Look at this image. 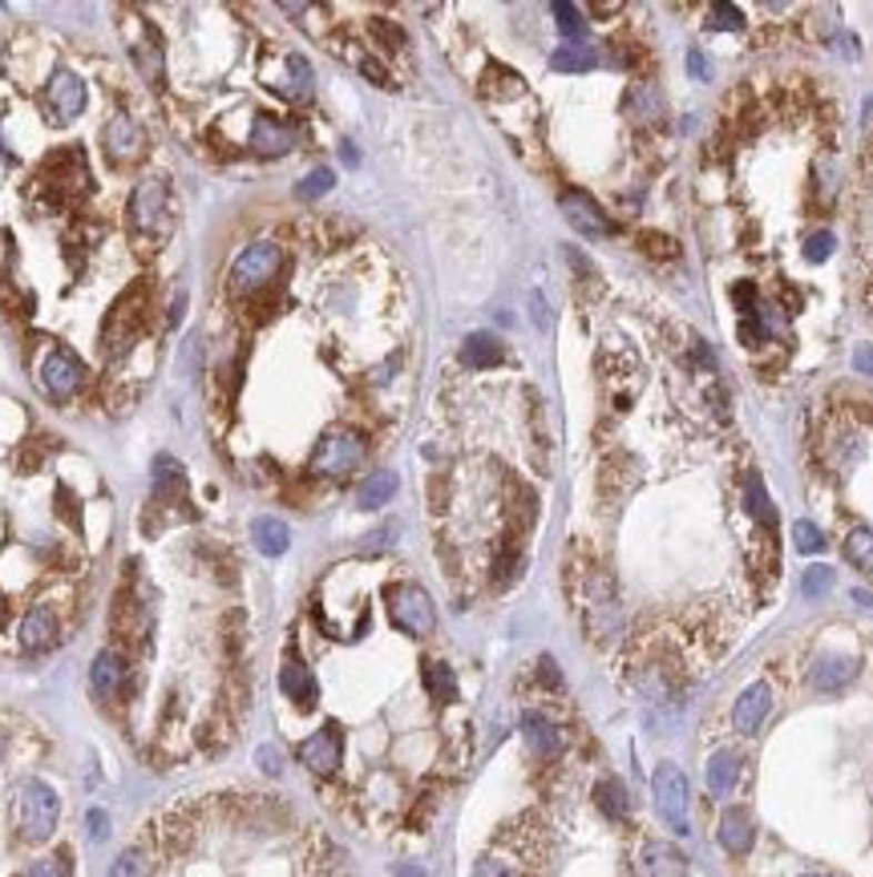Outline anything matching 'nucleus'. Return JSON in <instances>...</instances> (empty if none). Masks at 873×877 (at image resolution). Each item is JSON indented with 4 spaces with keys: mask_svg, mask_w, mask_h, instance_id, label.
Segmentation results:
<instances>
[{
    "mask_svg": "<svg viewBox=\"0 0 873 877\" xmlns=\"http://www.w3.org/2000/svg\"><path fill=\"white\" fill-rule=\"evenodd\" d=\"M12 817H17V834L24 841H49L57 821H61V800L46 780H24L17 789V800H12Z\"/></svg>",
    "mask_w": 873,
    "mask_h": 877,
    "instance_id": "obj_1",
    "label": "nucleus"
},
{
    "mask_svg": "<svg viewBox=\"0 0 873 877\" xmlns=\"http://www.w3.org/2000/svg\"><path fill=\"white\" fill-rule=\"evenodd\" d=\"M651 793H655V809H660V817L668 821V829L680 837L692 834V785L683 777V768L672 765V760L655 765V773H651Z\"/></svg>",
    "mask_w": 873,
    "mask_h": 877,
    "instance_id": "obj_2",
    "label": "nucleus"
},
{
    "mask_svg": "<svg viewBox=\"0 0 873 877\" xmlns=\"http://www.w3.org/2000/svg\"><path fill=\"white\" fill-rule=\"evenodd\" d=\"M389 619L397 622L404 635H413V639L433 635L436 607H433V599H429V590L417 587V582H397V587H389Z\"/></svg>",
    "mask_w": 873,
    "mask_h": 877,
    "instance_id": "obj_3",
    "label": "nucleus"
},
{
    "mask_svg": "<svg viewBox=\"0 0 873 877\" xmlns=\"http://www.w3.org/2000/svg\"><path fill=\"white\" fill-rule=\"evenodd\" d=\"M280 267H283V251L275 243L243 247L239 259L231 263V288H235L239 296H259L271 279L280 276Z\"/></svg>",
    "mask_w": 873,
    "mask_h": 877,
    "instance_id": "obj_4",
    "label": "nucleus"
},
{
    "mask_svg": "<svg viewBox=\"0 0 873 877\" xmlns=\"http://www.w3.org/2000/svg\"><path fill=\"white\" fill-rule=\"evenodd\" d=\"M130 227L138 235H167L170 227V190L167 178H142L130 195Z\"/></svg>",
    "mask_w": 873,
    "mask_h": 877,
    "instance_id": "obj_5",
    "label": "nucleus"
},
{
    "mask_svg": "<svg viewBox=\"0 0 873 877\" xmlns=\"http://www.w3.org/2000/svg\"><path fill=\"white\" fill-rule=\"evenodd\" d=\"M360 461H364V437L357 429H332V433H324V441L315 445L312 474H320V478H344Z\"/></svg>",
    "mask_w": 873,
    "mask_h": 877,
    "instance_id": "obj_6",
    "label": "nucleus"
},
{
    "mask_svg": "<svg viewBox=\"0 0 873 877\" xmlns=\"http://www.w3.org/2000/svg\"><path fill=\"white\" fill-rule=\"evenodd\" d=\"M86 385V368L69 348H53V352L41 360V389H46L49 400L66 405V400L78 397V389Z\"/></svg>",
    "mask_w": 873,
    "mask_h": 877,
    "instance_id": "obj_7",
    "label": "nucleus"
},
{
    "mask_svg": "<svg viewBox=\"0 0 873 877\" xmlns=\"http://www.w3.org/2000/svg\"><path fill=\"white\" fill-rule=\"evenodd\" d=\"M340 760H344V736H340L337 724L320 728V733L308 736L300 745V765L308 773H315V777H332L340 768Z\"/></svg>",
    "mask_w": 873,
    "mask_h": 877,
    "instance_id": "obj_8",
    "label": "nucleus"
},
{
    "mask_svg": "<svg viewBox=\"0 0 873 877\" xmlns=\"http://www.w3.org/2000/svg\"><path fill=\"white\" fill-rule=\"evenodd\" d=\"M562 215L571 222L574 231H582L586 239H606V235H615V222L606 219L603 207L586 195V190H562Z\"/></svg>",
    "mask_w": 873,
    "mask_h": 877,
    "instance_id": "obj_9",
    "label": "nucleus"
},
{
    "mask_svg": "<svg viewBox=\"0 0 873 877\" xmlns=\"http://www.w3.org/2000/svg\"><path fill=\"white\" fill-rule=\"evenodd\" d=\"M86 98H90V93H86V81H81L78 73H69V69H57L46 86V106L57 122H73V118L86 110Z\"/></svg>",
    "mask_w": 873,
    "mask_h": 877,
    "instance_id": "obj_10",
    "label": "nucleus"
},
{
    "mask_svg": "<svg viewBox=\"0 0 873 877\" xmlns=\"http://www.w3.org/2000/svg\"><path fill=\"white\" fill-rule=\"evenodd\" d=\"M635 877H688V857L668 841H643L631 861Z\"/></svg>",
    "mask_w": 873,
    "mask_h": 877,
    "instance_id": "obj_11",
    "label": "nucleus"
},
{
    "mask_svg": "<svg viewBox=\"0 0 873 877\" xmlns=\"http://www.w3.org/2000/svg\"><path fill=\"white\" fill-rule=\"evenodd\" d=\"M769 711H773V688L769 684H749V688L740 691L736 704H732V724H736L740 736H756L769 720Z\"/></svg>",
    "mask_w": 873,
    "mask_h": 877,
    "instance_id": "obj_12",
    "label": "nucleus"
},
{
    "mask_svg": "<svg viewBox=\"0 0 873 877\" xmlns=\"http://www.w3.org/2000/svg\"><path fill=\"white\" fill-rule=\"evenodd\" d=\"M101 142H106V150H110L113 162H134V158H142V150H146V133L130 113H113L110 126H106V133H101Z\"/></svg>",
    "mask_w": 873,
    "mask_h": 877,
    "instance_id": "obj_13",
    "label": "nucleus"
},
{
    "mask_svg": "<svg viewBox=\"0 0 873 877\" xmlns=\"http://www.w3.org/2000/svg\"><path fill=\"white\" fill-rule=\"evenodd\" d=\"M716 837L732 857H744L752 849V837H756V825H752V813L744 805H727L720 813Z\"/></svg>",
    "mask_w": 873,
    "mask_h": 877,
    "instance_id": "obj_14",
    "label": "nucleus"
},
{
    "mask_svg": "<svg viewBox=\"0 0 873 877\" xmlns=\"http://www.w3.org/2000/svg\"><path fill=\"white\" fill-rule=\"evenodd\" d=\"M291 146H295V130L280 118H271V113H255V122H251V150L263 158H280L288 155Z\"/></svg>",
    "mask_w": 873,
    "mask_h": 877,
    "instance_id": "obj_15",
    "label": "nucleus"
},
{
    "mask_svg": "<svg viewBox=\"0 0 873 877\" xmlns=\"http://www.w3.org/2000/svg\"><path fill=\"white\" fill-rule=\"evenodd\" d=\"M280 688H283V696H288L291 704H300V708H312L315 704V676H312V667L303 664L295 651H288L283 656V664H280Z\"/></svg>",
    "mask_w": 873,
    "mask_h": 877,
    "instance_id": "obj_16",
    "label": "nucleus"
},
{
    "mask_svg": "<svg viewBox=\"0 0 873 877\" xmlns=\"http://www.w3.org/2000/svg\"><path fill=\"white\" fill-rule=\"evenodd\" d=\"M21 647L29 651V656H37V651H49V647L57 644V615L49 611L46 602L41 607H33V611L21 619Z\"/></svg>",
    "mask_w": 873,
    "mask_h": 877,
    "instance_id": "obj_17",
    "label": "nucleus"
},
{
    "mask_svg": "<svg viewBox=\"0 0 873 877\" xmlns=\"http://www.w3.org/2000/svg\"><path fill=\"white\" fill-rule=\"evenodd\" d=\"M522 736H526L530 753L542 756V760H550V756L562 753L559 724L550 720V716H542V711H526V716H522Z\"/></svg>",
    "mask_w": 873,
    "mask_h": 877,
    "instance_id": "obj_18",
    "label": "nucleus"
},
{
    "mask_svg": "<svg viewBox=\"0 0 873 877\" xmlns=\"http://www.w3.org/2000/svg\"><path fill=\"white\" fill-rule=\"evenodd\" d=\"M740 773H744V756L736 748H716L712 760H708V793L712 797H727L736 789Z\"/></svg>",
    "mask_w": 873,
    "mask_h": 877,
    "instance_id": "obj_19",
    "label": "nucleus"
},
{
    "mask_svg": "<svg viewBox=\"0 0 873 877\" xmlns=\"http://www.w3.org/2000/svg\"><path fill=\"white\" fill-rule=\"evenodd\" d=\"M857 667L862 664L853 656H821L817 664H813V671H809V679H813V688L817 691H841L845 684H853Z\"/></svg>",
    "mask_w": 873,
    "mask_h": 877,
    "instance_id": "obj_20",
    "label": "nucleus"
},
{
    "mask_svg": "<svg viewBox=\"0 0 873 877\" xmlns=\"http://www.w3.org/2000/svg\"><path fill=\"white\" fill-rule=\"evenodd\" d=\"M122 679H126V659L118 651H101L90 667V688L98 700H113L118 691H122Z\"/></svg>",
    "mask_w": 873,
    "mask_h": 877,
    "instance_id": "obj_21",
    "label": "nucleus"
},
{
    "mask_svg": "<svg viewBox=\"0 0 873 877\" xmlns=\"http://www.w3.org/2000/svg\"><path fill=\"white\" fill-rule=\"evenodd\" d=\"M502 360H505L502 340L490 332H473L470 340L461 345V365L465 368H493V365H502Z\"/></svg>",
    "mask_w": 873,
    "mask_h": 877,
    "instance_id": "obj_22",
    "label": "nucleus"
},
{
    "mask_svg": "<svg viewBox=\"0 0 873 877\" xmlns=\"http://www.w3.org/2000/svg\"><path fill=\"white\" fill-rule=\"evenodd\" d=\"M251 542H255L268 558H280L291 546V530L280 518H255V522H251Z\"/></svg>",
    "mask_w": 873,
    "mask_h": 877,
    "instance_id": "obj_23",
    "label": "nucleus"
},
{
    "mask_svg": "<svg viewBox=\"0 0 873 877\" xmlns=\"http://www.w3.org/2000/svg\"><path fill=\"white\" fill-rule=\"evenodd\" d=\"M397 474H389V469H381V474H372V478L360 481L357 489V506L360 510H381V506H389L392 494H397Z\"/></svg>",
    "mask_w": 873,
    "mask_h": 877,
    "instance_id": "obj_24",
    "label": "nucleus"
},
{
    "mask_svg": "<svg viewBox=\"0 0 873 877\" xmlns=\"http://www.w3.org/2000/svg\"><path fill=\"white\" fill-rule=\"evenodd\" d=\"M594 805L611 817V821H623L631 809V797H628V785L619 777H603L599 785H594Z\"/></svg>",
    "mask_w": 873,
    "mask_h": 877,
    "instance_id": "obj_25",
    "label": "nucleus"
},
{
    "mask_svg": "<svg viewBox=\"0 0 873 877\" xmlns=\"http://www.w3.org/2000/svg\"><path fill=\"white\" fill-rule=\"evenodd\" d=\"M550 66L559 69V73H586V69L599 66V57H594L591 44L582 41H566L554 49V57H550Z\"/></svg>",
    "mask_w": 873,
    "mask_h": 877,
    "instance_id": "obj_26",
    "label": "nucleus"
},
{
    "mask_svg": "<svg viewBox=\"0 0 873 877\" xmlns=\"http://www.w3.org/2000/svg\"><path fill=\"white\" fill-rule=\"evenodd\" d=\"M182 489H187V474H182V466L170 454H158L154 457V494L158 498H179Z\"/></svg>",
    "mask_w": 873,
    "mask_h": 877,
    "instance_id": "obj_27",
    "label": "nucleus"
},
{
    "mask_svg": "<svg viewBox=\"0 0 873 877\" xmlns=\"http://www.w3.org/2000/svg\"><path fill=\"white\" fill-rule=\"evenodd\" d=\"M425 688H429V696H433L436 704L458 700V676H453V667L429 659V664H425Z\"/></svg>",
    "mask_w": 873,
    "mask_h": 877,
    "instance_id": "obj_28",
    "label": "nucleus"
},
{
    "mask_svg": "<svg viewBox=\"0 0 873 877\" xmlns=\"http://www.w3.org/2000/svg\"><path fill=\"white\" fill-rule=\"evenodd\" d=\"M288 73H291V78L280 86L283 98H291V101H308V98H312L315 78H312V69H308V61H303V57H295V53L288 57Z\"/></svg>",
    "mask_w": 873,
    "mask_h": 877,
    "instance_id": "obj_29",
    "label": "nucleus"
},
{
    "mask_svg": "<svg viewBox=\"0 0 873 877\" xmlns=\"http://www.w3.org/2000/svg\"><path fill=\"white\" fill-rule=\"evenodd\" d=\"M744 498H749V514L756 518V522H761V526H776L773 498H769V489H764L761 474H749V481H744Z\"/></svg>",
    "mask_w": 873,
    "mask_h": 877,
    "instance_id": "obj_30",
    "label": "nucleus"
},
{
    "mask_svg": "<svg viewBox=\"0 0 873 877\" xmlns=\"http://www.w3.org/2000/svg\"><path fill=\"white\" fill-rule=\"evenodd\" d=\"M845 558H850L857 570H873V530L870 526H853L850 538H845Z\"/></svg>",
    "mask_w": 873,
    "mask_h": 877,
    "instance_id": "obj_31",
    "label": "nucleus"
},
{
    "mask_svg": "<svg viewBox=\"0 0 873 877\" xmlns=\"http://www.w3.org/2000/svg\"><path fill=\"white\" fill-rule=\"evenodd\" d=\"M550 12L559 17V29L566 41H579L582 33H586V21H582V9H574V4H566V0H554L550 4Z\"/></svg>",
    "mask_w": 873,
    "mask_h": 877,
    "instance_id": "obj_32",
    "label": "nucleus"
},
{
    "mask_svg": "<svg viewBox=\"0 0 873 877\" xmlns=\"http://www.w3.org/2000/svg\"><path fill=\"white\" fill-rule=\"evenodd\" d=\"M793 546L801 555H821V550H825V534L801 518V522H793Z\"/></svg>",
    "mask_w": 873,
    "mask_h": 877,
    "instance_id": "obj_33",
    "label": "nucleus"
},
{
    "mask_svg": "<svg viewBox=\"0 0 873 877\" xmlns=\"http://www.w3.org/2000/svg\"><path fill=\"white\" fill-rule=\"evenodd\" d=\"M332 182H337V175L328 167H320V170H312V175L303 178L300 187H295V195H300L303 202H312V199H320V195H328L332 190Z\"/></svg>",
    "mask_w": 873,
    "mask_h": 877,
    "instance_id": "obj_34",
    "label": "nucleus"
},
{
    "mask_svg": "<svg viewBox=\"0 0 873 877\" xmlns=\"http://www.w3.org/2000/svg\"><path fill=\"white\" fill-rule=\"evenodd\" d=\"M473 877H522V869H518V861H510V857L502 854H485L478 866H473Z\"/></svg>",
    "mask_w": 873,
    "mask_h": 877,
    "instance_id": "obj_35",
    "label": "nucleus"
},
{
    "mask_svg": "<svg viewBox=\"0 0 873 877\" xmlns=\"http://www.w3.org/2000/svg\"><path fill=\"white\" fill-rule=\"evenodd\" d=\"M110 877H150V861H146L142 849H126V854L113 861Z\"/></svg>",
    "mask_w": 873,
    "mask_h": 877,
    "instance_id": "obj_36",
    "label": "nucleus"
},
{
    "mask_svg": "<svg viewBox=\"0 0 873 877\" xmlns=\"http://www.w3.org/2000/svg\"><path fill=\"white\" fill-rule=\"evenodd\" d=\"M801 590H805L809 599H825L829 590H833V570H829V567H809L805 578H801Z\"/></svg>",
    "mask_w": 873,
    "mask_h": 877,
    "instance_id": "obj_37",
    "label": "nucleus"
},
{
    "mask_svg": "<svg viewBox=\"0 0 873 877\" xmlns=\"http://www.w3.org/2000/svg\"><path fill=\"white\" fill-rule=\"evenodd\" d=\"M712 29H744V12L736 4H716L712 9Z\"/></svg>",
    "mask_w": 873,
    "mask_h": 877,
    "instance_id": "obj_38",
    "label": "nucleus"
},
{
    "mask_svg": "<svg viewBox=\"0 0 873 877\" xmlns=\"http://www.w3.org/2000/svg\"><path fill=\"white\" fill-rule=\"evenodd\" d=\"M21 877H69V861L66 857H46V861H37L33 869H24Z\"/></svg>",
    "mask_w": 873,
    "mask_h": 877,
    "instance_id": "obj_39",
    "label": "nucleus"
},
{
    "mask_svg": "<svg viewBox=\"0 0 873 877\" xmlns=\"http://www.w3.org/2000/svg\"><path fill=\"white\" fill-rule=\"evenodd\" d=\"M829 251H833V235H829V231L813 235V239H809V247H805V256L813 259V263H821V259H829Z\"/></svg>",
    "mask_w": 873,
    "mask_h": 877,
    "instance_id": "obj_40",
    "label": "nucleus"
},
{
    "mask_svg": "<svg viewBox=\"0 0 873 877\" xmlns=\"http://www.w3.org/2000/svg\"><path fill=\"white\" fill-rule=\"evenodd\" d=\"M259 768H263V773H271V777H280V773H283V756H280V748H271V745L259 748Z\"/></svg>",
    "mask_w": 873,
    "mask_h": 877,
    "instance_id": "obj_41",
    "label": "nucleus"
},
{
    "mask_svg": "<svg viewBox=\"0 0 873 877\" xmlns=\"http://www.w3.org/2000/svg\"><path fill=\"white\" fill-rule=\"evenodd\" d=\"M86 825H90L93 841H106V837H110V817H106V813H101V809H90Z\"/></svg>",
    "mask_w": 873,
    "mask_h": 877,
    "instance_id": "obj_42",
    "label": "nucleus"
},
{
    "mask_svg": "<svg viewBox=\"0 0 873 877\" xmlns=\"http://www.w3.org/2000/svg\"><path fill=\"white\" fill-rule=\"evenodd\" d=\"M853 368L865 372V377H873V348L870 345H862L857 352H853Z\"/></svg>",
    "mask_w": 873,
    "mask_h": 877,
    "instance_id": "obj_43",
    "label": "nucleus"
},
{
    "mask_svg": "<svg viewBox=\"0 0 873 877\" xmlns=\"http://www.w3.org/2000/svg\"><path fill=\"white\" fill-rule=\"evenodd\" d=\"M530 303H534V323L538 328H546V303L538 300V296H530Z\"/></svg>",
    "mask_w": 873,
    "mask_h": 877,
    "instance_id": "obj_44",
    "label": "nucleus"
},
{
    "mask_svg": "<svg viewBox=\"0 0 873 877\" xmlns=\"http://www.w3.org/2000/svg\"><path fill=\"white\" fill-rule=\"evenodd\" d=\"M688 66H692V73H695V78H704V73H708V69H704V57H700V53H692V57H688Z\"/></svg>",
    "mask_w": 873,
    "mask_h": 877,
    "instance_id": "obj_45",
    "label": "nucleus"
},
{
    "mask_svg": "<svg viewBox=\"0 0 873 877\" xmlns=\"http://www.w3.org/2000/svg\"><path fill=\"white\" fill-rule=\"evenodd\" d=\"M853 599H857V602H862V607H870V611H873V595H870V590H853Z\"/></svg>",
    "mask_w": 873,
    "mask_h": 877,
    "instance_id": "obj_46",
    "label": "nucleus"
},
{
    "mask_svg": "<svg viewBox=\"0 0 873 877\" xmlns=\"http://www.w3.org/2000/svg\"><path fill=\"white\" fill-rule=\"evenodd\" d=\"M4 745H9V740H4V733H0V756H4Z\"/></svg>",
    "mask_w": 873,
    "mask_h": 877,
    "instance_id": "obj_47",
    "label": "nucleus"
},
{
    "mask_svg": "<svg viewBox=\"0 0 873 877\" xmlns=\"http://www.w3.org/2000/svg\"><path fill=\"white\" fill-rule=\"evenodd\" d=\"M0 622H4V595H0Z\"/></svg>",
    "mask_w": 873,
    "mask_h": 877,
    "instance_id": "obj_48",
    "label": "nucleus"
},
{
    "mask_svg": "<svg viewBox=\"0 0 873 877\" xmlns=\"http://www.w3.org/2000/svg\"><path fill=\"white\" fill-rule=\"evenodd\" d=\"M805 877H825V874H805Z\"/></svg>",
    "mask_w": 873,
    "mask_h": 877,
    "instance_id": "obj_49",
    "label": "nucleus"
}]
</instances>
